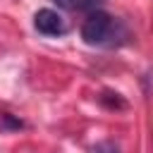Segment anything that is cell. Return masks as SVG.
<instances>
[{"label":"cell","mask_w":153,"mask_h":153,"mask_svg":"<svg viewBox=\"0 0 153 153\" xmlns=\"http://www.w3.org/2000/svg\"><path fill=\"white\" fill-rule=\"evenodd\" d=\"M98 153H117V148H115V146H100Z\"/></svg>","instance_id":"277c9868"},{"label":"cell","mask_w":153,"mask_h":153,"mask_svg":"<svg viewBox=\"0 0 153 153\" xmlns=\"http://www.w3.org/2000/svg\"><path fill=\"white\" fill-rule=\"evenodd\" d=\"M33 26H36V31L38 33H43V36H62L65 31H67V26H65V19L55 12V10H38L36 14H33Z\"/></svg>","instance_id":"7a4b0ae2"},{"label":"cell","mask_w":153,"mask_h":153,"mask_svg":"<svg viewBox=\"0 0 153 153\" xmlns=\"http://www.w3.org/2000/svg\"><path fill=\"white\" fill-rule=\"evenodd\" d=\"M53 2H57V7H65V10H88L98 0H53Z\"/></svg>","instance_id":"3957f363"},{"label":"cell","mask_w":153,"mask_h":153,"mask_svg":"<svg viewBox=\"0 0 153 153\" xmlns=\"http://www.w3.org/2000/svg\"><path fill=\"white\" fill-rule=\"evenodd\" d=\"M81 38L88 45L110 48L117 43V38H124V26L112 14H108L103 10H93L81 24Z\"/></svg>","instance_id":"6da1fadb"}]
</instances>
